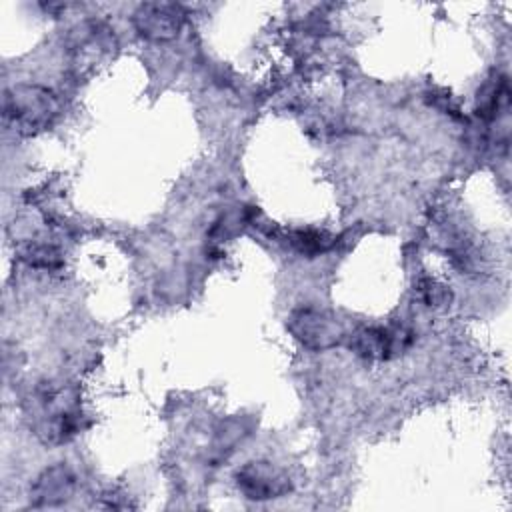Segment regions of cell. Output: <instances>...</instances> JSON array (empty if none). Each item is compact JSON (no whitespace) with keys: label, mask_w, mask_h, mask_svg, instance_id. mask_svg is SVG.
Instances as JSON below:
<instances>
[{"label":"cell","mask_w":512,"mask_h":512,"mask_svg":"<svg viewBox=\"0 0 512 512\" xmlns=\"http://www.w3.org/2000/svg\"><path fill=\"white\" fill-rule=\"evenodd\" d=\"M4 118L24 134L48 128L58 112L54 94L42 86L18 84L4 92Z\"/></svg>","instance_id":"1"},{"label":"cell","mask_w":512,"mask_h":512,"mask_svg":"<svg viewBox=\"0 0 512 512\" xmlns=\"http://www.w3.org/2000/svg\"><path fill=\"white\" fill-rule=\"evenodd\" d=\"M288 330L308 350H328L344 338L340 322L326 310L312 306L296 308L288 316Z\"/></svg>","instance_id":"2"},{"label":"cell","mask_w":512,"mask_h":512,"mask_svg":"<svg viewBox=\"0 0 512 512\" xmlns=\"http://www.w3.org/2000/svg\"><path fill=\"white\" fill-rule=\"evenodd\" d=\"M238 490L250 500H274L290 492V478L266 460H252L236 472Z\"/></svg>","instance_id":"3"},{"label":"cell","mask_w":512,"mask_h":512,"mask_svg":"<svg viewBox=\"0 0 512 512\" xmlns=\"http://www.w3.org/2000/svg\"><path fill=\"white\" fill-rule=\"evenodd\" d=\"M134 28L140 36L156 42L172 40L180 34L184 24V12L176 4L146 2L140 4L132 16Z\"/></svg>","instance_id":"4"},{"label":"cell","mask_w":512,"mask_h":512,"mask_svg":"<svg viewBox=\"0 0 512 512\" xmlns=\"http://www.w3.org/2000/svg\"><path fill=\"white\" fill-rule=\"evenodd\" d=\"M352 352L366 360H388L402 346V332H394L382 326L360 328L350 334L348 340Z\"/></svg>","instance_id":"5"},{"label":"cell","mask_w":512,"mask_h":512,"mask_svg":"<svg viewBox=\"0 0 512 512\" xmlns=\"http://www.w3.org/2000/svg\"><path fill=\"white\" fill-rule=\"evenodd\" d=\"M74 478L64 466H54L46 470L36 486H34V504L36 506H54L62 500H66L72 494Z\"/></svg>","instance_id":"6"},{"label":"cell","mask_w":512,"mask_h":512,"mask_svg":"<svg viewBox=\"0 0 512 512\" xmlns=\"http://www.w3.org/2000/svg\"><path fill=\"white\" fill-rule=\"evenodd\" d=\"M290 242L306 254H318V252H326L328 248H332L334 238L326 232H318V230H296L290 236Z\"/></svg>","instance_id":"7"},{"label":"cell","mask_w":512,"mask_h":512,"mask_svg":"<svg viewBox=\"0 0 512 512\" xmlns=\"http://www.w3.org/2000/svg\"><path fill=\"white\" fill-rule=\"evenodd\" d=\"M22 258L34 268H58L62 264L60 252L50 244H28L22 250Z\"/></svg>","instance_id":"8"},{"label":"cell","mask_w":512,"mask_h":512,"mask_svg":"<svg viewBox=\"0 0 512 512\" xmlns=\"http://www.w3.org/2000/svg\"><path fill=\"white\" fill-rule=\"evenodd\" d=\"M418 294L426 302V306H442L450 300L448 288L434 278H422L418 282Z\"/></svg>","instance_id":"9"}]
</instances>
